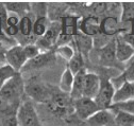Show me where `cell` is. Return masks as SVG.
<instances>
[{"label":"cell","mask_w":134,"mask_h":126,"mask_svg":"<svg viewBox=\"0 0 134 126\" xmlns=\"http://www.w3.org/2000/svg\"><path fill=\"white\" fill-rule=\"evenodd\" d=\"M67 68H68L75 75L78 72H80L81 70L85 69V67H84V56H83L78 50H76L75 55L68 61V66H67Z\"/></svg>","instance_id":"7402d4cb"},{"label":"cell","mask_w":134,"mask_h":126,"mask_svg":"<svg viewBox=\"0 0 134 126\" xmlns=\"http://www.w3.org/2000/svg\"><path fill=\"white\" fill-rule=\"evenodd\" d=\"M99 61L100 64L105 67H115L116 62H118L116 59V54H115V39L105 43L100 49Z\"/></svg>","instance_id":"4fadbf2b"},{"label":"cell","mask_w":134,"mask_h":126,"mask_svg":"<svg viewBox=\"0 0 134 126\" xmlns=\"http://www.w3.org/2000/svg\"><path fill=\"white\" fill-rule=\"evenodd\" d=\"M130 100H134V82H124L122 85L115 91L113 104L122 103Z\"/></svg>","instance_id":"5bb4252c"},{"label":"cell","mask_w":134,"mask_h":126,"mask_svg":"<svg viewBox=\"0 0 134 126\" xmlns=\"http://www.w3.org/2000/svg\"><path fill=\"white\" fill-rule=\"evenodd\" d=\"M17 72H16L10 65L3 64L0 65V89H1L11 78H13Z\"/></svg>","instance_id":"d4e9b609"},{"label":"cell","mask_w":134,"mask_h":126,"mask_svg":"<svg viewBox=\"0 0 134 126\" xmlns=\"http://www.w3.org/2000/svg\"><path fill=\"white\" fill-rule=\"evenodd\" d=\"M115 54L117 61L120 64H127L134 56V49L121 37V35L115 38Z\"/></svg>","instance_id":"30bf717a"},{"label":"cell","mask_w":134,"mask_h":126,"mask_svg":"<svg viewBox=\"0 0 134 126\" xmlns=\"http://www.w3.org/2000/svg\"><path fill=\"white\" fill-rule=\"evenodd\" d=\"M76 47L71 46L70 43H67V45H62V46H58L55 48V54L62 58H64L65 60L69 61L72 56L76 53Z\"/></svg>","instance_id":"cb8c5ba5"},{"label":"cell","mask_w":134,"mask_h":126,"mask_svg":"<svg viewBox=\"0 0 134 126\" xmlns=\"http://www.w3.org/2000/svg\"><path fill=\"white\" fill-rule=\"evenodd\" d=\"M87 124L90 126H114V111L112 109H100L87 120Z\"/></svg>","instance_id":"8fae6325"},{"label":"cell","mask_w":134,"mask_h":126,"mask_svg":"<svg viewBox=\"0 0 134 126\" xmlns=\"http://www.w3.org/2000/svg\"><path fill=\"white\" fill-rule=\"evenodd\" d=\"M113 111L115 115V125H117V126H134V115L122 111V110H113Z\"/></svg>","instance_id":"44dd1931"},{"label":"cell","mask_w":134,"mask_h":126,"mask_svg":"<svg viewBox=\"0 0 134 126\" xmlns=\"http://www.w3.org/2000/svg\"><path fill=\"white\" fill-rule=\"evenodd\" d=\"M86 69H83L75 75V82L72 86V90L70 93V98L75 101L80 98H83V89H84V80L86 75Z\"/></svg>","instance_id":"e0dca14e"},{"label":"cell","mask_w":134,"mask_h":126,"mask_svg":"<svg viewBox=\"0 0 134 126\" xmlns=\"http://www.w3.org/2000/svg\"><path fill=\"white\" fill-rule=\"evenodd\" d=\"M100 84H101V77L93 72H86L84 80V89H83V97L94 99L97 97Z\"/></svg>","instance_id":"7c38bea8"},{"label":"cell","mask_w":134,"mask_h":126,"mask_svg":"<svg viewBox=\"0 0 134 126\" xmlns=\"http://www.w3.org/2000/svg\"><path fill=\"white\" fill-rule=\"evenodd\" d=\"M1 60H5V55L2 53L1 49H0V61H1Z\"/></svg>","instance_id":"1f68e13d"},{"label":"cell","mask_w":134,"mask_h":126,"mask_svg":"<svg viewBox=\"0 0 134 126\" xmlns=\"http://www.w3.org/2000/svg\"><path fill=\"white\" fill-rule=\"evenodd\" d=\"M114 126H117V125H114Z\"/></svg>","instance_id":"d6a6232c"},{"label":"cell","mask_w":134,"mask_h":126,"mask_svg":"<svg viewBox=\"0 0 134 126\" xmlns=\"http://www.w3.org/2000/svg\"><path fill=\"white\" fill-rule=\"evenodd\" d=\"M25 92V83L20 75L17 73L0 89V96L13 104L18 105V102Z\"/></svg>","instance_id":"6da1fadb"},{"label":"cell","mask_w":134,"mask_h":126,"mask_svg":"<svg viewBox=\"0 0 134 126\" xmlns=\"http://www.w3.org/2000/svg\"><path fill=\"white\" fill-rule=\"evenodd\" d=\"M25 92L30 99L38 103H48L52 97L48 87L37 78H31L25 84Z\"/></svg>","instance_id":"277c9868"},{"label":"cell","mask_w":134,"mask_h":126,"mask_svg":"<svg viewBox=\"0 0 134 126\" xmlns=\"http://www.w3.org/2000/svg\"><path fill=\"white\" fill-rule=\"evenodd\" d=\"M24 50H25V53H26V56H27L28 60L35 58L37 55H40L42 53V51L36 46V43H27V45H25Z\"/></svg>","instance_id":"83f0119b"},{"label":"cell","mask_w":134,"mask_h":126,"mask_svg":"<svg viewBox=\"0 0 134 126\" xmlns=\"http://www.w3.org/2000/svg\"><path fill=\"white\" fill-rule=\"evenodd\" d=\"M79 24L81 26V32L88 36H92L100 32V29H101V26H100L98 19L95 17H88L83 20L82 23H79Z\"/></svg>","instance_id":"d6986e66"},{"label":"cell","mask_w":134,"mask_h":126,"mask_svg":"<svg viewBox=\"0 0 134 126\" xmlns=\"http://www.w3.org/2000/svg\"><path fill=\"white\" fill-rule=\"evenodd\" d=\"M115 87L113 86L111 80L109 78H101V84L98 91L95 102L97 103L100 109H110L113 104V99L115 94Z\"/></svg>","instance_id":"52a82bcc"},{"label":"cell","mask_w":134,"mask_h":126,"mask_svg":"<svg viewBox=\"0 0 134 126\" xmlns=\"http://www.w3.org/2000/svg\"><path fill=\"white\" fill-rule=\"evenodd\" d=\"M121 37L134 49V32L133 31H129V32H125L121 34Z\"/></svg>","instance_id":"4dcf8cb0"},{"label":"cell","mask_w":134,"mask_h":126,"mask_svg":"<svg viewBox=\"0 0 134 126\" xmlns=\"http://www.w3.org/2000/svg\"><path fill=\"white\" fill-rule=\"evenodd\" d=\"M61 34H62V23L60 21L50 22V26L45 35L41 37L35 43L42 52L51 51V48L54 45H57Z\"/></svg>","instance_id":"5b68a950"},{"label":"cell","mask_w":134,"mask_h":126,"mask_svg":"<svg viewBox=\"0 0 134 126\" xmlns=\"http://www.w3.org/2000/svg\"><path fill=\"white\" fill-rule=\"evenodd\" d=\"M115 89H118L124 82H134V56L126 64L124 71L111 80Z\"/></svg>","instance_id":"9a60e30c"},{"label":"cell","mask_w":134,"mask_h":126,"mask_svg":"<svg viewBox=\"0 0 134 126\" xmlns=\"http://www.w3.org/2000/svg\"><path fill=\"white\" fill-rule=\"evenodd\" d=\"M18 126H41V122L33 103L28 100L24 101L16 111Z\"/></svg>","instance_id":"3957f363"},{"label":"cell","mask_w":134,"mask_h":126,"mask_svg":"<svg viewBox=\"0 0 134 126\" xmlns=\"http://www.w3.org/2000/svg\"><path fill=\"white\" fill-rule=\"evenodd\" d=\"M15 107H19V105H16V104H13L11 103L10 101H8L7 99L2 98L1 96H0V112L1 114H5L7 116L8 115H12L14 114L13 110Z\"/></svg>","instance_id":"f1b7e54d"},{"label":"cell","mask_w":134,"mask_h":126,"mask_svg":"<svg viewBox=\"0 0 134 126\" xmlns=\"http://www.w3.org/2000/svg\"><path fill=\"white\" fill-rule=\"evenodd\" d=\"M33 24H34V22L32 21V19L28 15L20 18L18 29H19V32L21 33L23 36L30 37L33 34Z\"/></svg>","instance_id":"484cf974"},{"label":"cell","mask_w":134,"mask_h":126,"mask_svg":"<svg viewBox=\"0 0 134 126\" xmlns=\"http://www.w3.org/2000/svg\"><path fill=\"white\" fill-rule=\"evenodd\" d=\"M74 82H75V74L68 69L66 68L60 78V84H59V88L61 90V92L69 94L71 93L72 90V86H74Z\"/></svg>","instance_id":"ac0fdd59"},{"label":"cell","mask_w":134,"mask_h":126,"mask_svg":"<svg viewBox=\"0 0 134 126\" xmlns=\"http://www.w3.org/2000/svg\"><path fill=\"white\" fill-rule=\"evenodd\" d=\"M55 57H57V54H55L54 50L42 52L35 58L29 60L21 71L38 70V69H42V68H45V67H48V66H51L52 64H54Z\"/></svg>","instance_id":"9c48e42d"},{"label":"cell","mask_w":134,"mask_h":126,"mask_svg":"<svg viewBox=\"0 0 134 126\" xmlns=\"http://www.w3.org/2000/svg\"><path fill=\"white\" fill-rule=\"evenodd\" d=\"M7 11L11 14L15 15H21V16H27L28 12L30 11V3L27 2H7L4 3Z\"/></svg>","instance_id":"ffe728a7"},{"label":"cell","mask_w":134,"mask_h":126,"mask_svg":"<svg viewBox=\"0 0 134 126\" xmlns=\"http://www.w3.org/2000/svg\"><path fill=\"white\" fill-rule=\"evenodd\" d=\"M110 109L113 110H122V111L129 112L131 115H134V100H130L127 102H122V103H116L113 104Z\"/></svg>","instance_id":"4316f807"},{"label":"cell","mask_w":134,"mask_h":126,"mask_svg":"<svg viewBox=\"0 0 134 126\" xmlns=\"http://www.w3.org/2000/svg\"><path fill=\"white\" fill-rule=\"evenodd\" d=\"M74 43H75L76 49L83 56H86L93 48L94 40H93L92 36H88L82 32H80V33L78 32L74 37Z\"/></svg>","instance_id":"2e32d148"},{"label":"cell","mask_w":134,"mask_h":126,"mask_svg":"<svg viewBox=\"0 0 134 126\" xmlns=\"http://www.w3.org/2000/svg\"><path fill=\"white\" fill-rule=\"evenodd\" d=\"M2 126H18V121L16 114L8 115L2 120Z\"/></svg>","instance_id":"f546056e"},{"label":"cell","mask_w":134,"mask_h":126,"mask_svg":"<svg viewBox=\"0 0 134 126\" xmlns=\"http://www.w3.org/2000/svg\"><path fill=\"white\" fill-rule=\"evenodd\" d=\"M47 104L50 111L61 118L68 115L70 108L74 109V100L70 98L69 94L63 92L52 94L51 99Z\"/></svg>","instance_id":"7a4b0ae2"},{"label":"cell","mask_w":134,"mask_h":126,"mask_svg":"<svg viewBox=\"0 0 134 126\" xmlns=\"http://www.w3.org/2000/svg\"><path fill=\"white\" fill-rule=\"evenodd\" d=\"M50 23L49 20L46 16H40L35 21L34 24H33V35L37 36V37H43L45 35V33L47 32V30L49 28Z\"/></svg>","instance_id":"603a6c76"},{"label":"cell","mask_w":134,"mask_h":126,"mask_svg":"<svg viewBox=\"0 0 134 126\" xmlns=\"http://www.w3.org/2000/svg\"><path fill=\"white\" fill-rule=\"evenodd\" d=\"M4 55H5V62L8 65H10L17 73H19L24 69L26 64L29 61L24 50V46L21 45H15L11 47L10 49L5 51Z\"/></svg>","instance_id":"8992f818"},{"label":"cell","mask_w":134,"mask_h":126,"mask_svg":"<svg viewBox=\"0 0 134 126\" xmlns=\"http://www.w3.org/2000/svg\"><path fill=\"white\" fill-rule=\"evenodd\" d=\"M98 110H100V108L94 99L83 97L74 101V111L76 116L81 120L87 121Z\"/></svg>","instance_id":"ba28073f"}]
</instances>
